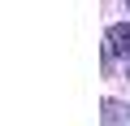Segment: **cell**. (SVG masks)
<instances>
[{
    "mask_svg": "<svg viewBox=\"0 0 130 126\" xmlns=\"http://www.w3.org/2000/svg\"><path fill=\"white\" fill-rule=\"evenodd\" d=\"M108 52L130 57V26H113V31H108Z\"/></svg>",
    "mask_w": 130,
    "mask_h": 126,
    "instance_id": "6da1fadb",
    "label": "cell"
}]
</instances>
